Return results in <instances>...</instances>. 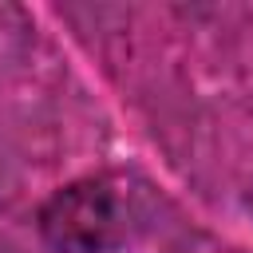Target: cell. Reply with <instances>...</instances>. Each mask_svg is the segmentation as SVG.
Masks as SVG:
<instances>
[{"label":"cell","instance_id":"obj_2","mask_svg":"<svg viewBox=\"0 0 253 253\" xmlns=\"http://www.w3.org/2000/svg\"><path fill=\"white\" fill-rule=\"evenodd\" d=\"M241 202H245V210H249V213H253V178H249V182H245V194H241Z\"/></svg>","mask_w":253,"mask_h":253},{"label":"cell","instance_id":"obj_1","mask_svg":"<svg viewBox=\"0 0 253 253\" xmlns=\"http://www.w3.org/2000/svg\"><path fill=\"white\" fill-rule=\"evenodd\" d=\"M40 237L55 253H111L126 237V198L103 178H79L40 206Z\"/></svg>","mask_w":253,"mask_h":253}]
</instances>
